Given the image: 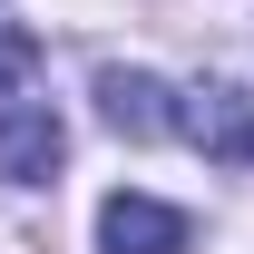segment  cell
Instances as JSON below:
<instances>
[{
    "instance_id": "cell-1",
    "label": "cell",
    "mask_w": 254,
    "mask_h": 254,
    "mask_svg": "<svg viewBox=\"0 0 254 254\" xmlns=\"http://www.w3.org/2000/svg\"><path fill=\"white\" fill-rule=\"evenodd\" d=\"M176 137L205 147L215 166H254V98L235 88V78H205V88L176 98Z\"/></svg>"
},
{
    "instance_id": "cell-2",
    "label": "cell",
    "mask_w": 254,
    "mask_h": 254,
    "mask_svg": "<svg viewBox=\"0 0 254 254\" xmlns=\"http://www.w3.org/2000/svg\"><path fill=\"white\" fill-rule=\"evenodd\" d=\"M59 157H68L59 108H39V98H0V176H10V186H49Z\"/></svg>"
},
{
    "instance_id": "cell-3",
    "label": "cell",
    "mask_w": 254,
    "mask_h": 254,
    "mask_svg": "<svg viewBox=\"0 0 254 254\" xmlns=\"http://www.w3.org/2000/svg\"><path fill=\"white\" fill-rule=\"evenodd\" d=\"M186 235L195 225L176 205H157V195H137V186H118L98 205V254H186Z\"/></svg>"
},
{
    "instance_id": "cell-4",
    "label": "cell",
    "mask_w": 254,
    "mask_h": 254,
    "mask_svg": "<svg viewBox=\"0 0 254 254\" xmlns=\"http://www.w3.org/2000/svg\"><path fill=\"white\" fill-rule=\"evenodd\" d=\"M98 118L118 127V137H176V98L147 68H98Z\"/></svg>"
},
{
    "instance_id": "cell-5",
    "label": "cell",
    "mask_w": 254,
    "mask_h": 254,
    "mask_svg": "<svg viewBox=\"0 0 254 254\" xmlns=\"http://www.w3.org/2000/svg\"><path fill=\"white\" fill-rule=\"evenodd\" d=\"M49 59V49H39V30H20V20H0V98H20L30 88V68Z\"/></svg>"
}]
</instances>
